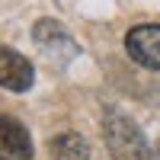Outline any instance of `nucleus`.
Instances as JSON below:
<instances>
[{
	"instance_id": "nucleus-4",
	"label": "nucleus",
	"mask_w": 160,
	"mask_h": 160,
	"mask_svg": "<svg viewBox=\"0 0 160 160\" xmlns=\"http://www.w3.org/2000/svg\"><path fill=\"white\" fill-rule=\"evenodd\" d=\"M0 154L3 157H32V138L16 118L10 115H0Z\"/></svg>"
},
{
	"instance_id": "nucleus-2",
	"label": "nucleus",
	"mask_w": 160,
	"mask_h": 160,
	"mask_svg": "<svg viewBox=\"0 0 160 160\" xmlns=\"http://www.w3.org/2000/svg\"><path fill=\"white\" fill-rule=\"evenodd\" d=\"M125 48L138 64H144L151 71H160V22L135 26L125 35Z\"/></svg>"
},
{
	"instance_id": "nucleus-5",
	"label": "nucleus",
	"mask_w": 160,
	"mask_h": 160,
	"mask_svg": "<svg viewBox=\"0 0 160 160\" xmlns=\"http://www.w3.org/2000/svg\"><path fill=\"white\" fill-rule=\"evenodd\" d=\"M51 160H90V148L77 131H64L51 138Z\"/></svg>"
},
{
	"instance_id": "nucleus-1",
	"label": "nucleus",
	"mask_w": 160,
	"mask_h": 160,
	"mask_svg": "<svg viewBox=\"0 0 160 160\" xmlns=\"http://www.w3.org/2000/svg\"><path fill=\"white\" fill-rule=\"evenodd\" d=\"M102 138H106V148H109L112 160H151L148 138L141 135V128L131 122V118L118 115V112L106 115Z\"/></svg>"
},
{
	"instance_id": "nucleus-6",
	"label": "nucleus",
	"mask_w": 160,
	"mask_h": 160,
	"mask_svg": "<svg viewBox=\"0 0 160 160\" xmlns=\"http://www.w3.org/2000/svg\"><path fill=\"white\" fill-rule=\"evenodd\" d=\"M0 160H7V157H0Z\"/></svg>"
},
{
	"instance_id": "nucleus-3",
	"label": "nucleus",
	"mask_w": 160,
	"mask_h": 160,
	"mask_svg": "<svg viewBox=\"0 0 160 160\" xmlns=\"http://www.w3.org/2000/svg\"><path fill=\"white\" fill-rule=\"evenodd\" d=\"M32 80H35V68L29 64V58L0 45V87L13 93H26L32 87Z\"/></svg>"
}]
</instances>
